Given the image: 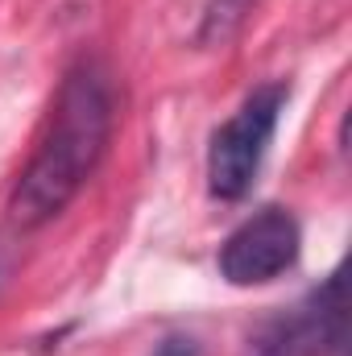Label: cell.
Listing matches in <instances>:
<instances>
[{"label":"cell","instance_id":"cell-1","mask_svg":"<svg viewBox=\"0 0 352 356\" xmlns=\"http://www.w3.org/2000/svg\"><path fill=\"white\" fill-rule=\"evenodd\" d=\"M112 137V88L99 67H75L58 91V104L50 112V129L17 178L8 216L21 228L50 224L91 178Z\"/></svg>","mask_w":352,"mask_h":356},{"label":"cell","instance_id":"cell-2","mask_svg":"<svg viewBox=\"0 0 352 356\" xmlns=\"http://www.w3.org/2000/svg\"><path fill=\"white\" fill-rule=\"evenodd\" d=\"M290 91L286 83H262L216 133L207 145V186L216 199H245L265 162V149L278 133L282 108Z\"/></svg>","mask_w":352,"mask_h":356},{"label":"cell","instance_id":"cell-3","mask_svg":"<svg viewBox=\"0 0 352 356\" xmlns=\"http://www.w3.org/2000/svg\"><path fill=\"white\" fill-rule=\"evenodd\" d=\"M344 327H349V298H344V269H336L319 290L269 315L249 336L245 356H323L344 340Z\"/></svg>","mask_w":352,"mask_h":356},{"label":"cell","instance_id":"cell-4","mask_svg":"<svg viewBox=\"0 0 352 356\" xmlns=\"http://www.w3.org/2000/svg\"><path fill=\"white\" fill-rule=\"evenodd\" d=\"M298 220L286 207H262L220 245V277L228 286H262L298 261Z\"/></svg>","mask_w":352,"mask_h":356},{"label":"cell","instance_id":"cell-5","mask_svg":"<svg viewBox=\"0 0 352 356\" xmlns=\"http://www.w3.org/2000/svg\"><path fill=\"white\" fill-rule=\"evenodd\" d=\"M253 0H207L203 8V29H199V42L216 46V42H228L237 33V25L245 21Z\"/></svg>","mask_w":352,"mask_h":356},{"label":"cell","instance_id":"cell-6","mask_svg":"<svg viewBox=\"0 0 352 356\" xmlns=\"http://www.w3.org/2000/svg\"><path fill=\"white\" fill-rule=\"evenodd\" d=\"M154 356H199V348H195V340L191 336H166L162 344H158V353Z\"/></svg>","mask_w":352,"mask_h":356},{"label":"cell","instance_id":"cell-7","mask_svg":"<svg viewBox=\"0 0 352 356\" xmlns=\"http://www.w3.org/2000/svg\"><path fill=\"white\" fill-rule=\"evenodd\" d=\"M0 282H4V261H0Z\"/></svg>","mask_w":352,"mask_h":356}]
</instances>
